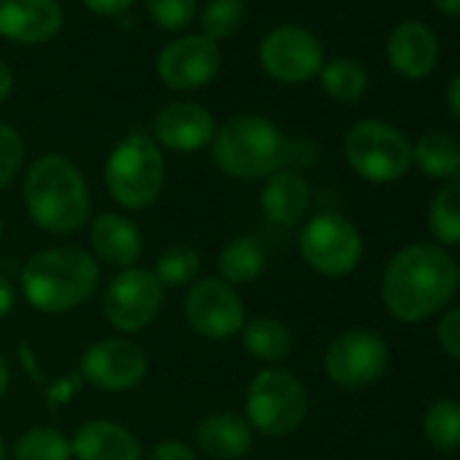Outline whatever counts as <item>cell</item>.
Returning a JSON list of instances; mask_svg holds the SVG:
<instances>
[{
    "instance_id": "obj_1",
    "label": "cell",
    "mask_w": 460,
    "mask_h": 460,
    "mask_svg": "<svg viewBox=\"0 0 460 460\" xmlns=\"http://www.w3.org/2000/svg\"><path fill=\"white\" fill-rule=\"evenodd\" d=\"M457 285L460 269L444 247L409 244L385 269L382 301L398 323H422L455 298Z\"/></svg>"
},
{
    "instance_id": "obj_2",
    "label": "cell",
    "mask_w": 460,
    "mask_h": 460,
    "mask_svg": "<svg viewBox=\"0 0 460 460\" xmlns=\"http://www.w3.org/2000/svg\"><path fill=\"white\" fill-rule=\"evenodd\" d=\"M25 211L36 227L52 236H68L90 222L93 200L84 173L66 155L39 157L22 184Z\"/></svg>"
},
{
    "instance_id": "obj_3",
    "label": "cell",
    "mask_w": 460,
    "mask_h": 460,
    "mask_svg": "<svg viewBox=\"0 0 460 460\" xmlns=\"http://www.w3.org/2000/svg\"><path fill=\"white\" fill-rule=\"evenodd\" d=\"M101 285L98 261L82 247H49L36 252L20 277L25 301L41 314H66L93 298Z\"/></svg>"
},
{
    "instance_id": "obj_4",
    "label": "cell",
    "mask_w": 460,
    "mask_h": 460,
    "mask_svg": "<svg viewBox=\"0 0 460 460\" xmlns=\"http://www.w3.org/2000/svg\"><path fill=\"white\" fill-rule=\"evenodd\" d=\"M288 144L290 138L271 119L261 114H239L217 130L211 160L230 179H269L288 165Z\"/></svg>"
},
{
    "instance_id": "obj_5",
    "label": "cell",
    "mask_w": 460,
    "mask_h": 460,
    "mask_svg": "<svg viewBox=\"0 0 460 460\" xmlns=\"http://www.w3.org/2000/svg\"><path fill=\"white\" fill-rule=\"evenodd\" d=\"M103 181L122 208L144 211L155 206L165 184V160L155 138L146 133L125 136L106 160Z\"/></svg>"
},
{
    "instance_id": "obj_6",
    "label": "cell",
    "mask_w": 460,
    "mask_h": 460,
    "mask_svg": "<svg viewBox=\"0 0 460 460\" xmlns=\"http://www.w3.org/2000/svg\"><path fill=\"white\" fill-rule=\"evenodd\" d=\"M309 411V393L301 376L288 368L271 366L252 376L247 387L244 414L252 430L279 438L301 428Z\"/></svg>"
},
{
    "instance_id": "obj_7",
    "label": "cell",
    "mask_w": 460,
    "mask_h": 460,
    "mask_svg": "<svg viewBox=\"0 0 460 460\" xmlns=\"http://www.w3.org/2000/svg\"><path fill=\"white\" fill-rule=\"evenodd\" d=\"M349 168L371 184H393L411 168V144L390 122L360 119L344 136Z\"/></svg>"
},
{
    "instance_id": "obj_8",
    "label": "cell",
    "mask_w": 460,
    "mask_h": 460,
    "mask_svg": "<svg viewBox=\"0 0 460 460\" xmlns=\"http://www.w3.org/2000/svg\"><path fill=\"white\" fill-rule=\"evenodd\" d=\"M304 263L323 277H347L363 258L360 230L341 214L312 217L298 239Z\"/></svg>"
},
{
    "instance_id": "obj_9",
    "label": "cell",
    "mask_w": 460,
    "mask_h": 460,
    "mask_svg": "<svg viewBox=\"0 0 460 460\" xmlns=\"http://www.w3.org/2000/svg\"><path fill=\"white\" fill-rule=\"evenodd\" d=\"M390 363L387 341L366 328H349L331 339L325 349V374L336 387L363 390L382 379Z\"/></svg>"
},
{
    "instance_id": "obj_10",
    "label": "cell",
    "mask_w": 460,
    "mask_h": 460,
    "mask_svg": "<svg viewBox=\"0 0 460 460\" xmlns=\"http://www.w3.org/2000/svg\"><path fill=\"white\" fill-rule=\"evenodd\" d=\"M184 317L198 336L208 341H225L242 333L247 323V306L234 285L222 282L219 277H206L187 288Z\"/></svg>"
},
{
    "instance_id": "obj_11",
    "label": "cell",
    "mask_w": 460,
    "mask_h": 460,
    "mask_svg": "<svg viewBox=\"0 0 460 460\" xmlns=\"http://www.w3.org/2000/svg\"><path fill=\"white\" fill-rule=\"evenodd\" d=\"M165 301V288L149 269H125L103 290V317L122 333L149 328Z\"/></svg>"
},
{
    "instance_id": "obj_12",
    "label": "cell",
    "mask_w": 460,
    "mask_h": 460,
    "mask_svg": "<svg viewBox=\"0 0 460 460\" xmlns=\"http://www.w3.org/2000/svg\"><path fill=\"white\" fill-rule=\"evenodd\" d=\"M146 371H149V358L144 347L122 336L93 341L79 358L82 379L103 393L136 390L146 379Z\"/></svg>"
},
{
    "instance_id": "obj_13",
    "label": "cell",
    "mask_w": 460,
    "mask_h": 460,
    "mask_svg": "<svg viewBox=\"0 0 460 460\" xmlns=\"http://www.w3.org/2000/svg\"><path fill=\"white\" fill-rule=\"evenodd\" d=\"M323 44L306 28L285 25L271 31L261 44L263 71L282 84H304L323 68Z\"/></svg>"
},
{
    "instance_id": "obj_14",
    "label": "cell",
    "mask_w": 460,
    "mask_h": 460,
    "mask_svg": "<svg viewBox=\"0 0 460 460\" xmlns=\"http://www.w3.org/2000/svg\"><path fill=\"white\" fill-rule=\"evenodd\" d=\"M222 66V52L217 41L206 36H184L160 52L157 74L171 90H198L208 84Z\"/></svg>"
},
{
    "instance_id": "obj_15",
    "label": "cell",
    "mask_w": 460,
    "mask_h": 460,
    "mask_svg": "<svg viewBox=\"0 0 460 460\" xmlns=\"http://www.w3.org/2000/svg\"><path fill=\"white\" fill-rule=\"evenodd\" d=\"M152 133L157 146H165L171 152H198L203 146H211L217 136V119L206 106L179 101L163 106L155 114Z\"/></svg>"
},
{
    "instance_id": "obj_16",
    "label": "cell",
    "mask_w": 460,
    "mask_h": 460,
    "mask_svg": "<svg viewBox=\"0 0 460 460\" xmlns=\"http://www.w3.org/2000/svg\"><path fill=\"white\" fill-rule=\"evenodd\" d=\"M390 68L409 82H420L433 74L438 63V39L436 33L417 20H406L393 28L385 44Z\"/></svg>"
},
{
    "instance_id": "obj_17",
    "label": "cell",
    "mask_w": 460,
    "mask_h": 460,
    "mask_svg": "<svg viewBox=\"0 0 460 460\" xmlns=\"http://www.w3.org/2000/svg\"><path fill=\"white\" fill-rule=\"evenodd\" d=\"M63 28L58 0H0V36L17 44L52 41Z\"/></svg>"
},
{
    "instance_id": "obj_18",
    "label": "cell",
    "mask_w": 460,
    "mask_h": 460,
    "mask_svg": "<svg viewBox=\"0 0 460 460\" xmlns=\"http://www.w3.org/2000/svg\"><path fill=\"white\" fill-rule=\"evenodd\" d=\"M90 247L95 261L125 271L141 261L144 234L130 217L117 211H103L90 225Z\"/></svg>"
},
{
    "instance_id": "obj_19",
    "label": "cell",
    "mask_w": 460,
    "mask_h": 460,
    "mask_svg": "<svg viewBox=\"0 0 460 460\" xmlns=\"http://www.w3.org/2000/svg\"><path fill=\"white\" fill-rule=\"evenodd\" d=\"M76 460H144L138 436L114 420H87L71 438Z\"/></svg>"
},
{
    "instance_id": "obj_20",
    "label": "cell",
    "mask_w": 460,
    "mask_h": 460,
    "mask_svg": "<svg viewBox=\"0 0 460 460\" xmlns=\"http://www.w3.org/2000/svg\"><path fill=\"white\" fill-rule=\"evenodd\" d=\"M195 441L211 460H242L255 444V430L236 411H208L195 428Z\"/></svg>"
},
{
    "instance_id": "obj_21",
    "label": "cell",
    "mask_w": 460,
    "mask_h": 460,
    "mask_svg": "<svg viewBox=\"0 0 460 460\" xmlns=\"http://www.w3.org/2000/svg\"><path fill=\"white\" fill-rule=\"evenodd\" d=\"M312 203V187L301 171L282 168L271 173L261 192V208L274 225H298Z\"/></svg>"
},
{
    "instance_id": "obj_22",
    "label": "cell",
    "mask_w": 460,
    "mask_h": 460,
    "mask_svg": "<svg viewBox=\"0 0 460 460\" xmlns=\"http://www.w3.org/2000/svg\"><path fill=\"white\" fill-rule=\"evenodd\" d=\"M269 255L258 236H234L217 255V274L227 285H250L266 271Z\"/></svg>"
},
{
    "instance_id": "obj_23",
    "label": "cell",
    "mask_w": 460,
    "mask_h": 460,
    "mask_svg": "<svg viewBox=\"0 0 460 460\" xmlns=\"http://www.w3.org/2000/svg\"><path fill=\"white\" fill-rule=\"evenodd\" d=\"M411 163L430 179H455L460 173V138L447 130H430L411 146Z\"/></svg>"
},
{
    "instance_id": "obj_24",
    "label": "cell",
    "mask_w": 460,
    "mask_h": 460,
    "mask_svg": "<svg viewBox=\"0 0 460 460\" xmlns=\"http://www.w3.org/2000/svg\"><path fill=\"white\" fill-rule=\"evenodd\" d=\"M244 349L263 363H282L293 352V333L277 317H252L242 328Z\"/></svg>"
},
{
    "instance_id": "obj_25",
    "label": "cell",
    "mask_w": 460,
    "mask_h": 460,
    "mask_svg": "<svg viewBox=\"0 0 460 460\" xmlns=\"http://www.w3.org/2000/svg\"><path fill=\"white\" fill-rule=\"evenodd\" d=\"M320 84L328 98H333L339 103H355L368 90V74L360 63H355L349 58H336L331 63H323Z\"/></svg>"
},
{
    "instance_id": "obj_26",
    "label": "cell",
    "mask_w": 460,
    "mask_h": 460,
    "mask_svg": "<svg viewBox=\"0 0 460 460\" xmlns=\"http://www.w3.org/2000/svg\"><path fill=\"white\" fill-rule=\"evenodd\" d=\"M428 227L438 247L460 244V184L447 181L428 206Z\"/></svg>"
},
{
    "instance_id": "obj_27",
    "label": "cell",
    "mask_w": 460,
    "mask_h": 460,
    "mask_svg": "<svg viewBox=\"0 0 460 460\" xmlns=\"http://www.w3.org/2000/svg\"><path fill=\"white\" fill-rule=\"evenodd\" d=\"M422 433L428 444L438 452L460 449V401L455 398L433 401L422 417Z\"/></svg>"
},
{
    "instance_id": "obj_28",
    "label": "cell",
    "mask_w": 460,
    "mask_h": 460,
    "mask_svg": "<svg viewBox=\"0 0 460 460\" xmlns=\"http://www.w3.org/2000/svg\"><path fill=\"white\" fill-rule=\"evenodd\" d=\"M71 438L52 428V425H36L25 430L14 444V460H71Z\"/></svg>"
},
{
    "instance_id": "obj_29",
    "label": "cell",
    "mask_w": 460,
    "mask_h": 460,
    "mask_svg": "<svg viewBox=\"0 0 460 460\" xmlns=\"http://www.w3.org/2000/svg\"><path fill=\"white\" fill-rule=\"evenodd\" d=\"M200 271V255L187 247V244H171L165 247L157 261L152 274L163 288H190Z\"/></svg>"
},
{
    "instance_id": "obj_30",
    "label": "cell",
    "mask_w": 460,
    "mask_h": 460,
    "mask_svg": "<svg viewBox=\"0 0 460 460\" xmlns=\"http://www.w3.org/2000/svg\"><path fill=\"white\" fill-rule=\"evenodd\" d=\"M244 22V0H208L200 14L203 36L211 41L230 39Z\"/></svg>"
},
{
    "instance_id": "obj_31",
    "label": "cell",
    "mask_w": 460,
    "mask_h": 460,
    "mask_svg": "<svg viewBox=\"0 0 460 460\" xmlns=\"http://www.w3.org/2000/svg\"><path fill=\"white\" fill-rule=\"evenodd\" d=\"M22 163H25V141L20 130L0 122V192L17 179Z\"/></svg>"
},
{
    "instance_id": "obj_32",
    "label": "cell",
    "mask_w": 460,
    "mask_h": 460,
    "mask_svg": "<svg viewBox=\"0 0 460 460\" xmlns=\"http://www.w3.org/2000/svg\"><path fill=\"white\" fill-rule=\"evenodd\" d=\"M198 0H146L149 17L163 31H181L192 22Z\"/></svg>"
},
{
    "instance_id": "obj_33",
    "label": "cell",
    "mask_w": 460,
    "mask_h": 460,
    "mask_svg": "<svg viewBox=\"0 0 460 460\" xmlns=\"http://www.w3.org/2000/svg\"><path fill=\"white\" fill-rule=\"evenodd\" d=\"M436 339H438V347L460 360V306L457 309H449L441 320H438V328H436Z\"/></svg>"
},
{
    "instance_id": "obj_34",
    "label": "cell",
    "mask_w": 460,
    "mask_h": 460,
    "mask_svg": "<svg viewBox=\"0 0 460 460\" xmlns=\"http://www.w3.org/2000/svg\"><path fill=\"white\" fill-rule=\"evenodd\" d=\"M146 460H198L195 449L179 438H168L152 447V452L146 455Z\"/></svg>"
},
{
    "instance_id": "obj_35",
    "label": "cell",
    "mask_w": 460,
    "mask_h": 460,
    "mask_svg": "<svg viewBox=\"0 0 460 460\" xmlns=\"http://www.w3.org/2000/svg\"><path fill=\"white\" fill-rule=\"evenodd\" d=\"M317 163V146L312 141H290L288 144V165H296V168H309Z\"/></svg>"
},
{
    "instance_id": "obj_36",
    "label": "cell",
    "mask_w": 460,
    "mask_h": 460,
    "mask_svg": "<svg viewBox=\"0 0 460 460\" xmlns=\"http://www.w3.org/2000/svg\"><path fill=\"white\" fill-rule=\"evenodd\" d=\"M84 6L101 17H117L133 6V0H84Z\"/></svg>"
},
{
    "instance_id": "obj_37",
    "label": "cell",
    "mask_w": 460,
    "mask_h": 460,
    "mask_svg": "<svg viewBox=\"0 0 460 460\" xmlns=\"http://www.w3.org/2000/svg\"><path fill=\"white\" fill-rule=\"evenodd\" d=\"M14 304H17V293H14V285L0 277V323H4L12 312H14Z\"/></svg>"
},
{
    "instance_id": "obj_38",
    "label": "cell",
    "mask_w": 460,
    "mask_h": 460,
    "mask_svg": "<svg viewBox=\"0 0 460 460\" xmlns=\"http://www.w3.org/2000/svg\"><path fill=\"white\" fill-rule=\"evenodd\" d=\"M444 101H447L449 114L460 122V71L449 79V84H447V90H444Z\"/></svg>"
},
{
    "instance_id": "obj_39",
    "label": "cell",
    "mask_w": 460,
    "mask_h": 460,
    "mask_svg": "<svg viewBox=\"0 0 460 460\" xmlns=\"http://www.w3.org/2000/svg\"><path fill=\"white\" fill-rule=\"evenodd\" d=\"M14 90V74L6 63H0V103H4Z\"/></svg>"
},
{
    "instance_id": "obj_40",
    "label": "cell",
    "mask_w": 460,
    "mask_h": 460,
    "mask_svg": "<svg viewBox=\"0 0 460 460\" xmlns=\"http://www.w3.org/2000/svg\"><path fill=\"white\" fill-rule=\"evenodd\" d=\"M430 4H433L444 17L460 20V0H430Z\"/></svg>"
},
{
    "instance_id": "obj_41",
    "label": "cell",
    "mask_w": 460,
    "mask_h": 460,
    "mask_svg": "<svg viewBox=\"0 0 460 460\" xmlns=\"http://www.w3.org/2000/svg\"><path fill=\"white\" fill-rule=\"evenodd\" d=\"M9 385H12V368H9V360L4 358V352H0V398L6 395Z\"/></svg>"
},
{
    "instance_id": "obj_42",
    "label": "cell",
    "mask_w": 460,
    "mask_h": 460,
    "mask_svg": "<svg viewBox=\"0 0 460 460\" xmlns=\"http://www.w3.org/2000/svg\"><path fill=\"white\" fill-rule=\"evenodd\" d=\"M0 460H9V447H6L4 436H0Z\"/></svg>"
},
{
    "instance_id": "obj_43",
    "label": "cell",
    "mask_w": 460,
    "mask_h": 460,
    "mask_svg": "<svg viewBox=\"0 0 460 460\" xmlns=\"http://www.w3.org/2000/svg\"><path fill=\"white\" fill-rule=\"evenodd\" d=\"M0 239H4V217H0Z\"/></svg>"
}]
</instances>
